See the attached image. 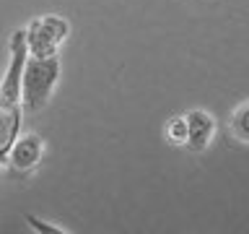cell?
I'll return each instance as SVG.
<instances>
[{"label": "cell", "mask_w": 249, "mask_h": 234, "mask_svg": "<svg viewBox=\"0 0 249 234\" xmlns=\"http://www.w3.org/2000/svg\"><path fill=\"white\" fill-rule=\"evenodd\" d=\"M60 81V58L50 55V58H34L29 55L26 65H23L21 76V104L29 112H39L47 107V101L54 94V86Z\"/></svg>", "instance_id": "obj_1"}, {"label": "cell", "mask_w": 249, "mask_h": 234, "mask_svg": "<svg viewBox=\"0 0 249 234\" xmlns=\"http://www.w3.org/2000/svg\"><path fill=\"white\" fill-rule=\"evenodd\" d=\"M26 29V44H29V55L34 58H50V55H57L60 44L68 39L70 34V23L62 19V16H39L29 23Z\"/></svg>", "instance_id": "obj_2"}, {"label": "cell", "mask_w": 249, "mask_h": 234, "mask_svg": "<svg viewBox=\"0 0 249 234\" xmlns=\"http://www.w3.org/2000/svg\"><path fill=\"white\" fill-rule=\"evenodd\" d=\"M42 154H44V143H42V138H39L36 133H26V136L18 133V138H16L13 146L8 148L5 161L11 164L13 172L26 175V172H31L39 161H42Z\"/></svg>", "instance_id": "obj_3"}, {"label": "cell", "mask_w": 249, "mask_h": 234, "mask_svg": "<svg viewBox=\"0 0 249 234\" xmlns=\"http://www.w3.org/2000/svg\"><path fill=\"white\" fill-rule=\"evenodd\" d=\"M187 120V146L192 151H205L215 136V117L205 109H192L184 115Z\"/></svg>", "instance_id": "obj_4"}, {"label": "cell", "mask_w": 249, "mask_h": 234, "mask_svg": "<svg viewBox=\"0 0 249 234\" xmlns=\"http://www.w3.org/2000/svg\"><path fill=\"white\" fill-rule=\"evenodd\" d=\"M21 133V101L0 99V161H5L8 148Z\"/></svg>", "instance_id": "obj_5"}, {"label": "cell", "mask_w": 249, "mask_h": 234, "mask_svg": "<svg viewBox=\"0 0 249 234\" xmlns=\"http://www.w3.org/2000/svg\"><path fill=\"white\" fill-rule=\"evenodd\" d=\"M231 133L241 143H249V101L236 107V112L231 117Z\"/></svg>", "instance_id": "obj_6"}, {"label": "cell", "mask_w": 249, "mask_h": 234, "mask_svg": "<svg viewBox=\"0 0 249 234\" xmlns=\"http://www.w3.org/2000/svg\"><path fill=\"white\" fill-rule=\"evenodd\" d=\"M166 138L174 146L187 143V120H184V117H174V120L166 125Z\"/></svg>", "instance_id": "obj_7"}, {"label": "cell", "mask_w": 249, "mask_h": 234, "mask_svg": "<svg viewBox=\"0 0 249 234\" xmlns=\"http://www.w3.org/2000/svg\"><path fill=\"white\" fill-rule=\"evenodd\" d=\"M23 221L29 224V229H34L39 234H68V229H62V226H52L50 221H44V218H39L34 214H26V216H23Z\"/></svg>", "instance_id": "obj_8"}]
</instances>
